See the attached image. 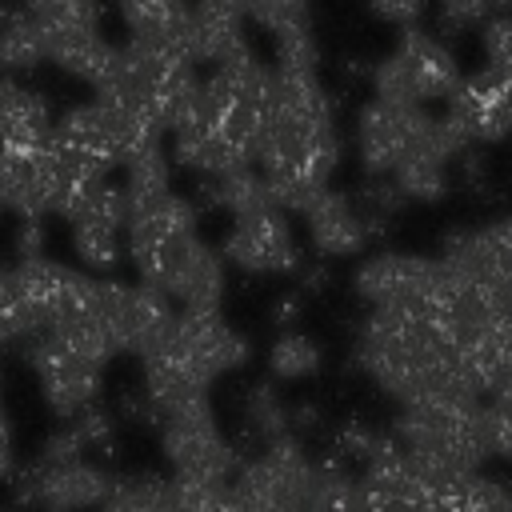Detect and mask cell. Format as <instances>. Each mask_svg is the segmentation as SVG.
<instances>
[{
  "label": "cell",
  "instance_id": "cell-33",
  "mask_svg": "<svg viewBox=\"0 0 512 512\" xmlns=\"http://www.w3.org/2000/svg\"><path fill=\"white\" fill-rule=\"evenodd\" d=\"M172 512H236L228 484H188L172 480Z\"/></svg>",
  "mask_w": 512,
  "mask_h": 512
},
{
  "label": "cell",
  "instance_id": "cell-19",
  "mask_svg": "<svg viewBox=\"0 0 512 512\" xmlns=\"http://www.w3.org/2000/svg\"><path fill=\"white\" fill-rule=\"evenodd\" d=\"M60 200V168L52 148H4L0 144V208L20 220H40L56 212Z\"/></svg>",
  "mask_w": 512,
  "mask_h": 512
},
{
  "label": "cell",
  "instance_id": "cell-18",
  "mask_svg": "<svg viewBox=\"0 0 512 512\" xmlns=\"http://www.w3.org/2000/svg\"><path fill=\"white\" fill-rule=\"evenodd\" d=\"M184 48L200 72H212V68H224V64L252 56L244 0H196V4H188Z\"/></svg>",
  "mask_w": 512,
  "mask_h": 512
},
{
  "label": "cell",
  "instance_id": "cell-24",
  "mask_svg": "<svg viewBox=\"0 0 512 512\" xmlns=\"http://www.w3.org/2000/svg\"><path fill=\"white\" fill-rule=\"evenodd\" d=\"M24 12L40 28L44 44L100 32V0H24Z\"/></svg>",
  "mask_w": 512,
  "mask_h": 512
},
{
  "label": "cell",
  "instance_id": "cell-21",
  "mask_svg": "<svg viewBox=\"0 0 512 512\" xmlns=\"http://www.w3.org/2000/svg\"><path fill=\"white\" fill-rule=\"evenodd\" d=\"M160 292L176 304V312H220L228 292V264L220 248H212L208 240H196L180 256V264L168 272Z\"/></svg>",
  "mask_w": 512,
  "mask_h": 512
},
{
  "label": "cell",
  "instance_id": "cell-3",
  "mask_svg": "<svg viewBox=\"0 0 512 512\" xmlns=\"http://www.w3.org/2000/svg\"><path fill=\"white\" fill-rule=\"evenodd\" d=\"M248 340L220 312H176L172 328L140 352V400L160 420L164 412L208 400L224 372L248 364Z\"/></svg>",
  "mask_w": 512,
  "mask_h": 512
},
{
  "label": "cell",
  "instance_id": "cell-11",
  "mask_svg": "<svg viewBox=\"0 0 512 512\" xmlns=\"http://www.w3.org/2000/svg\"><path fill=\"white\" fill-rule=\"evenodd\" d=\"M316 460L304 452L300 436H280L264 444L252 460L236 468L228 480L236 512H304V492Z\"/></svg>",
  "mask_w": 512,
  "mask_h": 512
},
{
  "label": "cell",
  "instance_id": "cell-27",
  "mask_svg": "<svg viewBox=\"0 0 512 512\" xmlns=\"http://www.w3.org/2000/svg\"><path fill=\"white\" fill-rule=\"evenodd\" d=\"M320 364H324L320 344H316L308 332H300V328L276 332V340L268 344V372H272V380H288V384H296V380L316 376Z\"/></svg>",
  "mask_w": 512,
  "mask_h": 512
},
{
  "label": "cell",
  "instance_id": "cell-31",
  "mask_svg": "<svg viewBox=\"0 0 512 512\" xmlns=\"http://www.w3.org/2000/svg\"><path fill=\"white\" fill-rule=\"evenodd\" d=\"M12 340H32V320L24 312L12 264H0V344H12Z\"/></svg>",
  "mask_w": 512,
  "mask_h": 512
},
{
  "label": "cell",
  "instance_id": "cell-7",
  "mask_svg": "<svg viewBox=\"0 0 512 512\" xmlns=\"http://www.w3.org/2000/svg\"><path fill=\"white\" fill-rule=\"evenodd\" d=\"M200 240L196 228V204L180 196L176 188L152 200L128 204V228H124V260L140 272L144 284H164L168 272L180 264V256Z\"/></svg>",
  "mask_w": 512,
  "mask_h": 512
},
{
  "label": "cell",
  "instance_id": "cell-22",
  "mask_svg": "<svg viewBox=\"0 0 512 512\" xmlns=\"http://www.w3.org/2000/svg\"><path fill=\"white\" fill-rule=\"evenodd\" d=\"M52 108L40 92L12 76H0V144L4 148H44L52 140Z\"/></svg>",
  "mask_w": 512,
  "mask_h": 512
},
{
  "label": "cell",
  "instance_id": "cell-12",
  "mask_svg": "<svg viewBox=\"0 0 512 512\" xmlns=\"http://www.w3.org/2000/svg\"><path fill=\"white\" fill-rule=\"evenodd\" d=\"M68 232H72V252L92 276H112L124 264V228H128V192L124 184L100 180L92 184L68 212Z\"/></svg>",
  "mask_w": 512,
  "mask_h": 512
},
{
  "label": "cell",
  "instance_id": "cell-26",
  "mask_svg": "<svg viewBox=\"0 0 512 512\" xmlns=\"http://www.w3.org/2000/svg\"><path fill=\"white\" fill-rule=\"evenodd\" d=\"M172 156H168V144L160 140V144H148V148H140L120 172V184H124V192H128V204H136V200H152V196H164V192H172Z\"/></svg>",
  "mask_w": 512,
  "mask_h": 512
},
{
  "label": "cell",
  "instance_id": "cell-34",
  "mask_svg": "<svg viewBox=\"0 0 512 512\" xmlns=\"http://www.w3.org/2000/svg\"><path fill=\"white\" fill-rule=\"evenodd\" d=\"M436 12H440V24L444 28L464 32V28L488 24L492 12H496V0H436Z\"/></svg>",
  "mask_w": 512,
  "mask_h": 512
},
{
  "label": "cell",
  "instance_id": "cell-30",
  "mask_svg": "<svg viewBox=\"0 0 512 512\" xmlns=\"http://www.w3.org/2000/svg\"><path fill=\"white\" fill-rule=\"evenodd\" d=\"M352 200H356V208H360V216L368 224V236L384 232L404 212V196L396 192V184L392 180H376V176H364V184H360V192Z\"/></svg>",
  "mask_w": 512,
  "mask_h": 512
},
{
  "label": "cell",
  "instance_id": "cell-17",
  "mask_svg": "<svg viewBox=\"0 0 512 512\" xmlns=\"http://www.w3.org/2000/svg\"><path fill=\"white\" fill-rule=\"evenodd\" d=\"M444 116L464 132L472 148L500 144L504 136H512V76L492 64L460 76V88L444 104Z\"/></svg>",
  "mask_w": 512,
  "mask_h": 512
},
{
  "label": "cell",
  "instance_id": "cell-16",
  "mask_svg": "<svg viewBox=\"0 0 512 512\" xmlns=\"http://www.w3.org/2000/svg\"><path fill=\"white\" fill-rule=\"evenodd\" d=\"M28 360L40 384V396L48 400V408L68 424L76 416H84L88 408H96L100 400V384H104V368L84 360L80 352L64 348L52 336H32L28 344Z\"/></svg>",
  "mask_w": 512,
  "mask_h": 512
},
{
  "label": "cell",
  "instance_id": "cell-40",
  "mask_svg": "<svg viewBox=\"0 0 512 512\" xmlns=\"http://www.w3.org/2000/svg\"><path fill=\"white\" fill-rule=\"evenodd\" d=\"M0 512H8V508H0Z\"/></svg>",
  "mask_w": 512,
  "mask_h": 512
},
{
  "label": "cell",
  "instance_id": "cell-6",
  "mask_svg": "<svg viewBox=\"0 0 512 512\" xmlns=\"http://www.w3.org/2000/svg\"><path fill=\"white\" fill-rule=\"evenodd\" d=\"M460 88V64L448 44L424 28H408L396 36L392 52L372 68V96L400 104H448Z\"/></svg>",
  "mask_w": 512,
  "mask_h": 512
},
{
  "label": "cell",
  "instance_id": "cell-23",
  "mask_svg": "<svg viewBox=\"0 0 512 512\" xmlns=\"http://www.w3.org/2000/svg\"><path fill=\"white\" fill-rule=\"evenodd\" d=\"M128 36L140 40H176L184 44L188 28V0H112Z\"/></svg>",
  "mask_w": 512,
  "mask_h": 512
},
{
  "label": "cell",
  "instance_id": "cell-13",
  "mask_svg": "<svg viewBox=\"0 0 512 512\" xmlns=\"http://www.w3.org/2000/svg\"><path fill=\"white\" fill-rule=\"evenodd\" d=\"M220 256L228 268L248 276H288L300 268V240L288 212L276 204H264V208L228 216Z\"/></svg>",
  "mask_w": 512,
  "mask_h": 512
},
{
  "label": "cell",
  "instance_id": "cell-37",
  "mask_svg": "<svg viewBox=\"0 0 512 512\" xmlns=\"http://www.w3.org/2000/svg\"><path fill=\"white\" fill-rule=\"evenodd\" d=\"M44 256V224L40 220H20L16 232V260H36Z\"/></svg>",
  "mask_w": 512,
  "mask_h": 512
},
{
  "label": "cell",
  "instance_id": "cell-32",
  "mask_svg": "<svg viewBox=\"0 0 512 512\" xmlns=\"http://www.w3.org/2000/svg\"><path fill=\"white\" fill-rule=\"evenodd\" d=\"M484 432H488V452L512 460V388L484 396Z\"/></svg>",
  "mask_w": 512,
  "mask_h": 512
},
{
  "label": "cell",
  "instance_id": "cell-38",
  "mask_svg": "<svg viewBox=\"0 0 512 512\" xmlns=\"http://www.w3.org/2000/svg\"><path fill=\"white\" fill-rule=\"evenodd\" d=\"M300 312H304V296H300V292H288V296L276 300V308H272V324H276L280 332H288L292 320H300Z\"/></svg>",
  "mask_w": 512,
  "mask_h": 512
},
{
  "label": "cell",
  "instance_id": "cell-2",
  "mask_svg": "<svg viewBox=\"0 0 512 512\" xmlns=\"http://www.w3.org/2000/svg\"><path fill=\"white\" fill-rule=\"evenodd\" d=\"M352 352L360 372L400 408L428 396H484L452 340L420 312L368 308Z\"/></svg>",
  "mask_w": 512,
  "mask_h": 512
},
{
  "label": "cell",
  "instance_id": "cell-20",
  "mask_svg": "<svg viewBox=\"0 0 512 512\" xmlns=\"http://www.w3.org/2000/svg\"><path fill=\"white\" fill-rule=\"evenodd\" d=\"M304 232H308V244L316 256L324 260H352L368 248V224L356 208V200L348 192H336V188H324L320 196H312L304 208Z\"/></svg>",
  "mask_w": 512,
  "mask_h": 512
},
{
  "label": "cell",
  "instance_id": "cell-35",
  "mask_svg": "<svg viewBox=\"0 0 512 512\" xmlns=\"http://www.w3.org/2000/svg\"><path fill=\"white\" fill-rule=\"evenodd\" d=\"M484 56L492 68L512 76V12H496L484 24Z\"/></svg>",
  "mask_w": 512,
  "mask_h": 512
},
{
  "label": "cell",
  "instance_id": "cell-15",
  "mask_svg": "<svg viewBox=\"0 0 512 512\" xmlns=\"http://www.w3.org/2000/svg\"><path fill=\"white\" fill-rule=\"evenodd\" d=\"M440 264L456 280L512 300V216H496L488 224L444 236Z\"/></svg>",
  "mask_w": 512,
  "mask_h": 512
},
{
  "label": "cell",
  "instance_id": "cell-9",
  "mask_svg": "<svg viewBox=\"0 0 512 512\" xmlns=\"http://www.w3.org/2000/svg\"><path fill=\"white\" fill-rule=\"evenodd\" d=\"M352 288L368 308H396V312H420L436 316V308L448 296V268L440 256H416V252H376L356 264Z\"/></svg>",
  "mask_w": 512,
  "mask_h": 512
},
{
  "label": "cell",
  "instance_id": "cell-25",
  "mask_svg": "<svg viewBox=\"0 0 512 512\" xmlns=\"http://www.w3.org/2000/svg\"><path fill=\"white\" fill-rule=\"evenodd\" d=\"M40 60H44V40L32 16L24 8L0 4V76L32 72Z\"/></svg>",
  "mask_w": 512,
  "mask_h": 512
},
{
  "label": "cell",
  "instance_id": "cell-39",
  "mask_svg": "<svg viewBox=\"0 0 512 512\" xmlns=\"http://www.w3.org/2000/svg\"><path fill=\"white\" fill-rule=\"evenodd\" d=\"M16 468V452H12V432H8V420H0V480H8Z\"/></svg>",
  "mask_w": 512,
  "mask_h": 512
},
{
  "label": "cell",
  "instance_id": "cell-1",
  "mask_svg": "<svg viewBox=\"0 0 512 512\" xmlns=\"http://www.w3.org/2000/svg\"><path fill=\"white\" fill-rule=\"evenodd\" d=\"M340 164V128L320 72L272 68V112L260 144V176L276 208L300 212Z\"/></svg>",
  "mask_w": 512,
  "mask_h": 512
},
{
  "label": "cell",
  "instance_id": "cell-10",
  "mask_svg": "<svg viewBox=\"0 0 512 512\" xmlns=\"http://www.w3.org/2000/svg\"><path fill=\"white\" fill-rule=\"evenodd\" d=\"M160 452L172 464V480L228 484L240 468L232 444L220 432L212 400H192L160 416Z\"/></svg>",
  "mask_w": 512,
  "mask_h": 512
},
{
  "label": "cell",
  "instance_id": "cell-4",
  "mask_svg": "<svg viewBox=\"0 0 512 512\" xmlns=\"http://www.w3.org/2000/svg\"><path fill=\"white\" fill-rule=\"evenodd\" d=\"M196 88L200 68L192 64L184 44L128 36V44H116V60L96 84V100L144 120L164 136L172 120L192 104Z\"/></svg>",
  "mask_w": 512,
  "mask_h": 512
},
{
  "label": "cell",
  "instance_id": "cell-29",
  "mask_svg": "<svg viewBox=\"0 0 512 512\" xmlns=\"http://www.w3.org/2000/svg\"><path fill=\"white\" fill-rule=\"evenodd\" d=\"M244 428H248L260 444H272V440H280V436L292 432V408L276 396L272 384L248 388V396H244Z\"/></svg>",
  "mask_w": 512,
  "mask_h": 512
},
{
  "label": "cell",
  "instance_id": "cell-5",
  "mask_svg": "<svg viewBox=\"0 0 512 512\" xmlns=\"http://www.w3.org/2000/svg\"><path fill=\"white\" fill-rule=\"evenodd\" d=\"M392 436L428 476L480 472V464L492 460L484 432V400L476 396H428L404 404L396 412Z\"/></svg>",
  "mask_w": 512,
  "mask_h": 512
},
{
  "label": "cell",
  "instance_id": "cell-36",
  "mask_svg": "<svg viewBox=\"0 0 512 512\" xmlns=\"http://www.w3.org/2000/svg\"><path fill=\"white\" fill-rule=\"evenodd\" d=\"M424 12H428V0H368V16H376L380 24H392L400 32L420 28Z\"/></svg>",
  "mask_w": 512,
  "mask_h": 512
},
{
  "label": "cell",
  "instance_id": "cell-8",
  "mask_svg": "<svg viewBox=\"0 0 512 512\" xmlns=\"http://www.w3.org/2000/svg\"><path fill=\"white\" fill-rule=\"evenodd\" d=\"M352 144H356L360 172L388 180L400 164H408L416 152L436 144V116L428 108H416V104L372 96L356 112Z\"/></svg>",
  "mask_w": 512,
  "mask_h": 512
},
{
  "label": "cell",
  "instance_id": "cell-28",
  "mask_svg": "<svg viewBox=\"0 0 512 512\" xmlns=\"http://www.w3.org/2000/svg\"><path fill=\"white\" fill-rule=\"evenodd\" d=\"M356 504V476L340 460H316L308 492H304V512H352Z\"/></svg>",
  "mask_w": 512,
  "mask_h": 512
},
{
  "label": "cell",
  "instance_id": "cell-14",
  "mask_svg": "<svg viewBox=\"0 0 512 512\" xmlns=\"http://www.w3.org/2000/svg\"><path fill=\"white\" fill-rule=\"evenodd\" d=\"M116 476L92 460V456H76V460H32L20 476V500L36 504L40 512H96L108 492H112Z\"/></svg>",
  "mask_w": 512,
  "mask_h": 512
}]
</instances>
